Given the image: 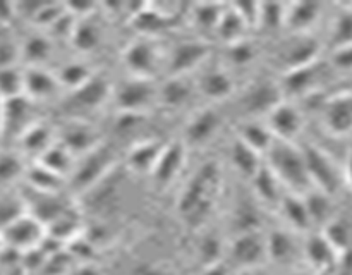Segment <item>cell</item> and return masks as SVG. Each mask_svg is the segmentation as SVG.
Returning a JSON list of instances; mask_svg holds the SVG:
<instances>
[{
  "mask_svg": "<svg viewBox=\"0 0 352 275\" xmlns=\"http://www.w3.org/2000/svg\"><path fill=\"white\" fill-rule=\"evenodd\" d=\"M236 275H277L270 265H260V267L244 268V270L236 272Z\"/></svg>",
  "mask_w": 352,
  "mask_h": 275,
  "instance_id": "obj_37",
  "label": "cell"
},
{
  "mask_svg": "<svg viewBox=\"0 0 352 275\" xmlns=\"http://www.w3.org/2000/svg\"><path fill=\"white\" fill-rule=\"evenodd\" d=\"M0 143H2V98H0Z\"/></svg>",
  "mask_w": 352,
  "mask_h": 275,
  "instance_id": "obj_41",
  "label": "cell"
},
{
  "mask_svg": "<svg viewBox=\"0 0 352 275\" xmlns=\"http://www.w3.org/2000/svg\"><path fill=\"white\" fill-rule=\"evenodd\" d=\"M0 236L7 248L23 254L28 251L38 250L43 244L45 237H47V227L33 215L24 212L23 215L14 219L9 226L3 227L0 230Z\"/></svg>",
  "mask_w": 352,
  "mask_h": 275,
  "instance_id": "obj_11",
  "label": "cell"
},
{
  "mask_svg": "<svg viewBox=\"0 0 352 275\" xmlns=\"http://www.w3.org/2000/svg\"><path fill=\"white\" fill-rule=\"evenodd\" d=\"M322 16V6L315 2L285 3V30L292 34H309Z\"/></svg>",
  "mask_w": 352,
  "mask_h": 275,
  "instance_id": "obj_27",
  "label": "cell"
},
{
  "mask_svg": "<svg viewBox=\"0 0 352 275\" xmlns=\"http://www.w3.org/2000/svg\"><path fill=\"white\" fill-rule=\"evenodd\" d=\"M227 263L236 272L244 268L268 265L267 243L265 230H251V232L234 234L227 244Z\"/></svg>",
  "mask_w": 352,
  "mask_h": 275,
  "instance_id": "obj_8",
  "label": "cell"
},
{
  "mask_svg": "<svg viewBox=\"0 0 352 275\" xmlns=\"http://www.w3.org/2000/svg\"><path fill=\"white\" fill-rule=\"evenodd\" d=\"M263 120L277 140L298 143V138L305 129V113L301 107L287 98L275 105Z\"/></svg>",
  "mask_w": 352,
  "mask_h": 275,
  "instance_id": "obj_15",
  "label": "cell"
},
{
  "mask_svg": "<svg viewBox=\"0 0 352 275\" xmlns=\"http://www.w3.org/2000/svg\"><path fill=\"white\" fill-rule=\"evenodd\" d=\"M229 160L234 170H236L241 177H246V181H251L265 164L263 155H260L258 151H254L253 148L244 144L243 141L237 140L236 136H234L232 141L229 143Z\"/></svg>",
  "mask_w": 352,
  "mask_h": 275,
  "instance_id": "obj_28",
  "label": "cell"
},
{
  "mask_svg": "<svg viewBox=\"0 0 352 275\" xmlns=\"http://www.w3.org/2000/svg\"><path fill=\"white\" fill-rule=\"evenodd\" d=\"M26 167V158L16 148L0 150V189H7L16 182H23Z\"/></svg>",
  "mask_w": 352,
  "mask_h": 275,
  "instance_id": "obj_30",
  "label": "cell"
},
{
  "mask_svg": "<svg viewBox=\"0 0 352 275\" xmlns=\"http://www.w3.org/2000/svg\"><path fill=\"white\" fill-rule=\"evenodd\" d=\"M277 212L280 213L282 220H284V227L291 229L292 232L305 236V234L313 230V222L311 217H309L308 206H306L305 196L285 192Z\"/></svg>",
  "mask_w": 352,
  "mask_h": 275,
  "instance_id": "obj_24",
  "label": "cell"
},
{
  "mask_svg": "<svg viewBox=\"0 0 352 275\" xmlns=\"http://www.w3.org/2000/svg\"><path fill=\"white\" fill-rule=\"evenodd\" d=\"M256 30H285V3H258Z\"/></svg>",
  "mask_w": 352,
  "mask_h": 275,
  "instance_id": "obj_32",
  "label": "cell"
},
{
  "mask_svg": "<svg viewBox=\"0 0 352 275\" xmlns=\"http://www.w3.org/2000/svg\"><path fill=\"white\" fill-rule=\"evenodd\" d=\"M265 165L291 195L306 196L309 191H313L305 155L299 143L275 138L272 146L265 153Z\"/></svg>",
  "mask_w": 352,
  "mask_h": 275,
  "instance_id": "obj_2",
  "label": "cell"
},
{
  "mask_svg": "<svg viewBox=\"0 0 352 275\" xmlns=\"http://www.w3.org/2000/svg\"><path fill=\"white\" fill-rule=\"evenodd\" d=\"M158 85L153 79L127 78L119 86H113L112 100L117 112L148 113L157 105Z\"/></svg>",
  "mask_w": 352,
  "mask_h": 275,
  "instance_id": "obj_6",
  "label": "cell"
},
{
  "mask_svg": "<svg viewBox=\"0 0 352 275\" xmlns=\"http://www.w3.org/2000/svg\"><path fill=\"white\" fill-rule=\"evenodd\" d=\"M234 136L243 141L244 144H248L250 148H253L254 151L263 155V158L268 148L275 141V136L268 129L267 122L261 119H243L239 122V126H237Z\"/></svg>",
  "mask_w": 352,
  "mask_h": 275,
  "instance_id": "obj_29",
  "label": "cell"
},
{
  "mask_svg": "<svg viewBox=\"0 0 352 275\" xmlns=\"http://www.w3.org/2000/svg\"><path fill=\"white\" fill-rule=\"evenodd\" d=\"M133 275H165L164 272L157 270L155 267H140Z\"/></svg>",
  "mask_w": 352,
  "mask_h": 275,
  "instance_id": "obj_39",
  "label": "cell"
},
{
  "mask_svg": "<svg viewBox=\"0 0 352 275\" xmlns=\"http://www.w3.org/2000/svg\"><path fill=\"white\" fill-rule=\"evenodd\" d=\"M344 174V181L347 182V184L352 188V151L349 155H347V160H346V167H344L342 170Z\"/></svg>",
  "mask_w": 352,
  "mask_h": 275,
  "instance_id": "obj_38",
  "label": "cell"
},
{
  "mask_svg": "<svg viewBox=\"0 0 352 275\" xmlns=\"http://www.w3.org/2000/svg\"><path fill=\"white\" fill-rule=\"evenodd\" d=\"M3 250H6V243H3V239H2V236H0V256H2V253H3Z\"/></svg>",
  "mask_w": 352,
  "mask_h": 275,
  "instance_id": "obj_42",
  "label": "cell"
},
{
  "mask_svg": "<svg viewBox=\"0 0 352 275\" xmlns=\"http://www.w3.org/2000/svg\"><path fill=\"white\" fill-rule=\"evenodd\" d=\"M251 191L254 192V198H256L258 205L260 206H270V208L277 210L280 205L282 198L285 196L284 186L278 182V179L272 174L270 168L263 164V167L258 170V174L254 175L250 181Z\"/></svg>",
  "mask_w": 352,
  "mask_h": 275,
  "instance_id": "obj_26",
  "label": "cell"
},
{
  "mask_svg": "<svg viewBox=\"0 0 352 275\" xmlns=\"http://www.w3.org/2000/svg\"><path fill=\"white\" fill-rule=\"evenodd\" d=\"M167 47L155 41L153 36L133 40L122 52V62L131 78L153 79L158 74L165 76Z\"/></svg>",
  "mask_w": 352,
  "mask_h": 275,
  "instance_id": "obj_4",
  "label": "cell"
},
{
  "mask_svg": "<svg viewBox=\"0 0 352 275\" xmlns=\"http://www.w3.org/2000/svg\"><path fill=\"white\" fill-rule=\"evenodd\" d=\"M23 95L31 102L43 105L65 95L60 81L50 67L23 65Z\"/></svg>",
  "mask_w": 352,
  "mask_h": 275,
  "instance_id": "obj_13",
  "label": "cell"
},
{
  "mask_svg": "<svg viewBox=\"0 0 352 275\" xmlns=\"http://www.w3.org/2000/svg\"><path fill=\"white\" fill-rule=\"evenodd\" d=\"M116 167V150L109 143L102 141L88 153L76 158L74 167L67 177V192L82 196L89 189L95 188L100 181H103L107 175L112 174Z\"/></svg>",
  "mask_w": 352,
  "mask_h": 275,
  "instance_id": "obj_3",
  "label": "cell"
},
{
  "mask_svg": "<svg viewBox=\"0 0 352 275\" xmlns=\"http://www.w3.org/2000/svg\"><path fill=\"white\" fill-rule=\"evenodd\" d=\"M208 64L210 60L192 74L196 93L213 103L226 102L236 93V81H234L232 71L223 64L212 65V67Z\"/></svg>",
  "mask_w": 352,
  "mask_h": 275,
  "instance_id": "obj_12",
  "label": "cell"
},
{
  "mask_svg": "<svg viewBox=\"0 0 352 275\" xmlns=\"http://www.w3.org/2000/svg\"><path fill=\"white\" fill-rule=\"evenodd\" d=\"M212 57V41L205 38H184L167 47L165 76H192Z\"/></svg>",
  "mask_w": 352,
  "mask_h": 275,
  "instance_id": "obj_5",
  "label": "cell"
},
{
  "mask_svg": "<svg viewBox=\"0 0 352 275\" xmlns=\"http://www.w3.org/2000/svg\"><path fill=\"white\" fill-rule=\"evenodd\" d=\"M299 234L292 232L287 227H275L265 232L267 256L270 267H291L296 258L301 256L302 241Z\"/></svg>",
  "mask_w": 352,
  "mask_h": 275,
  "instance_id": "obj_16",
  "label": "cell"
},
{
  "mask_svg": "<svg viewBox=\"0 0 352 275\" xmlns=\"http://www.w3.org/2000/svg\"><path fill=\"white\" fill-rule=\"evenodd\" d=\"M284 275H308V274H306V272L298 270V268H292V270H289L287 274H284Z\"/></svg>",
  "mask_w": 352,
  "mask_h": 275,
  "instance_id": "obj_40",
  "label": "cell"
},
{
  "mask_svg": "<svg viewBox=\"0 0 352 275\" xmlns=\"http://www.w3.org/2000/svg\"><path fill=\"white\" fill-rule=\"evenodd\" d=\"M330 40L336 45V50L352 45V10L340 12L332 24Z\"/></svg>",
  "mask_w": 352,
  "mask_h": 275,
  "instance_id": "obj_35",
  "label": "cell"
},
{
  "mask_svg": "<svg viewBox=\"0 0 352 275\" xmlns=\"http://www.w3.org/2000/svg\"><path fill=\"white\" fill-rule=\"evenodd\" d=\"M23 95V67L0 65V98H14Z\"/></svg>",
  "mask_w": 352,
  "mask_h": 275,
  "instance_id": "obj_33",
  "label": "cell"
},
{
  "mask_svg": "<svg viewBox=\"0 0 352 275\" xmlns=\"http://www.w3.org/2000/svg\"><path fill=\"white\" fill-rule=\"evenodd\" d=\"M57 141V127L50 126L43 119L38 120L31 126L19 140L16 141L14 148L23 155L26 160L34 162Z\"/></svg>",
  "mask_w": 352,
  "mask_h": 275,
  "instance_id": "obj_20",
  "label": "cell"
},
{
  "mask_svg": "<svg viewBox=\"0 0 352 275\" xmlns=\"http://www.w3.org/2000/svg\"><path fill=\"white\" fill-rule=\"evenodd\" d=\"M198 95L192 76H165L158 85L157 105L165 110H179Z\"/></svg>",
  "mask_w": 352,
  "mask_h": 275,
  "instance_id": "obj_19",
  "label": "cell"
},
{
  "mask_svg": "<svg viewBox=\"0 0 352 275\" xmlns=\"http://www.w3.org/2000/svg\"><path fill=\"white\" fill-rule=\"evenodd\" d=\"M223 126L222 113L215 107H205L189 116L182 143L188 148H201L219 136Z\"/></svg>",
  "mask_w": 352,
  "mask_h": 275,
  "instance_id": "obj_14",
  "label": "cell"
},
{
  "mask_svg": "<svg viewBox=\"0 0 352 275\" xmlns=\"http://www.w3.org/2000/svg\"><path fill=\"white\" fill-rule=\"evenodd\" d=\"M57 141L78 158L98 146L103 138L91 122H86L85 119H71L65 126L57 127Z\"/></svg>",
  "mask_w": 352,
  "mask_h": 275,
  "instance_id": "obj_18",
  "label": "cell"
},
{
  "mask_svg": "<svg viewBox=\"0 0 352 275\" xmlns=\"http://www.w3.org/2000/svg\"><path fill=\"white\" fill-rule=\"evenodd\" d=\"M284 100L278 81L274 79H258L244 88L239 96V109L243 119L263 120L275 105Z\"/></svg>",
  "mask_w": 352,
  "mask_h": 275,
  "instance_id": "obj_9",
  "label": "cell"
},
{
  "mask_svg": "<svg viewBox=\"0 0 352 275\" xmlns=\"http://www.w3.org/2000/svg\"><path fill=\"white\" fill-rule=\"evenodd\" d=\"M223 188V170L219 160H205L184 182L177 198V212L188 226L201 227L212 217Z\"/></svg>",
  "mask_w": 352,
  "mask_h": 275,
  "instance_id": "obj_1",
  "label": "cell"
},
{
  "mask_svg": "<svg viewBox=\"0 0 352 275\" xmlns=\"http://www.w3.org/2000/svg\"><path fill=\"white\" fill-rule=\"evenodd\" d=\"M26 212L21 192H0V230Z\"/></svg>",
  "mask_w": 352,
  "mask_h": 275,
  "instance_id": "obj_34",
  "label": "cell"
},
{
  "mask_svg": "<svg viewBox=\"0 0 352 275\" xmlns=\"http://www.w3.org/2000/svg\"><path fill=\"white\" fill-rule=\"evenodd\" d=\"M34 162L41 164L43 167L50 168L52 172L62 175V177H65V181H67L69 174H71L72 167H74L76 164V157L64 146V144L55 141V143Z\"/></svg>",
  "mask_w": 352,
  "mask_h": 275,
  "instance_id": "obj_31",
  "label": "cell"
},
{
  "mask_svg": "<svg viewBox=\"0 0 352 275\" xmlns=\"http://www.w3.org/2000/svg\"><path fill=\"white\" fill-rule=\"evenodd\" d=\"M188 151L189 148L182 143V140L165 143L164 151H162L153 172L150 174L158 188H170L181 177L186 164H188Z\"/></svg>",
  "mask_w": 352,
  "mask_h": 275,
  "instance_id": "obj_17",
  "label": "cell"
},
{
  "mask_svg": "<svg viewBox=\"0 0 352 275\" xmlns=\"http://www.w3.org/2000/svg\"><path fill=\"white\" fill-rule=\"evenodd\" d=\"M201 275H232V268H230V265L226 260H220L217 263L203 267Z\"/></svg>",
  "mask_w": 352,
  "mask_h": 275,
  "instance_id": "obj_36",
  "label": "cell"
},
{
  "mask_svg": "<svg viewBox=\"0 0 352 275\" xmlns=\"http://www.w3.org/2000/svg\"><path fill=\"white\" fill-rule=\"evenodd\" d=\"M112 91L113 85H110L109 79L100 74V72H95L79 88L65 93L67 95V103L74 110L72 119H82V113L96 112L102 107L109 105L110 100H112Z\"/></svg>",
  "mask_w": 352,
  "mask_h": 275,
  "instance_id": "obj_10",
  "label": "cell"
},
{
  "mask_svg": "<svg viewBox=\"0 0 352 275\" xmlns=\"http://www.w3.org/2000/svg\"><path fill=\"white\" fill-rule=\"evenodd\" d=\"M165 148V141L157 138H143L134 141L126 153V167L134 174H148L153 172L158 158Z\"/></svg>",
  "mask_w": 352,
  "mask_h": 275,
  "instance_id": "obj_21",
  "label": "cell"
},
{
  "mask_svg": "<svg viewBox=\"0 0 352 275\" xmlns=\"http://www.w3.org/2000/svg\"><path fill=\"white\" fill-rule=\"evenodd\" d=\"M301 148L313 189L329 196L336 195L344 181V174L336 160L316 144H301Z\"/></svg>",
  "mask_w": 352,
  "mask_h": 275,
  "instance_id": "obj_7",
  "label": "cell"
},
{
  "mask_svg": "<svg viewBox=\"0 0 352 275\" xmlns=\"http://www.w3.org/2000/svg\"><path fill=\"white\" fill-rule=\"evenodd\" d=\"M301 256L313 270L322 274L339 261L340 254L333 250L322 232H308L302 239Z\"/></svg>",
  "mask_w": 352,
  "mask_h": 275,
  "instance_id": "obj_22",
  "label": "cell"
},
{
  "mask_svg": "<svg viewBox=\"0 0 352 275\" xmlns=\"http://www.w3.org/2000/svg\"><path fill=\"white\" fill-rule=\"evenodd\" d=\"M227 3H189L188 6V21L195 26V30L198 31L199 38H205V40L212 41L208 38V34H215L217 26H219L220 19H222V14L226 10Z\"/></svg>",
  "mask_w": 352,
  "mask_h": 275,
  "instance_id": "obj_25",
  "label": "cell"
},
{
  "mask_svg": "<svg viewBox=\"0 0 352 275\" xmlns=\"http://www.w3.org/2000/svg\"><path fill=\"white\" fill-rule=\"evenodd\" d=\"M323 120L327 129L336 136L352 133V93H342L327 100Z\"/></svg>",
  "mask_w": 352,
  "mask_h": 275,
  "instance_id": "obj_23",
  "label": "cell"
}]
</instances>
